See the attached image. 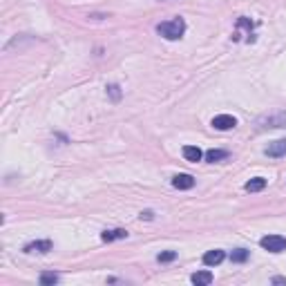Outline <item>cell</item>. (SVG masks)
I'll use <instances>...</instances> for the list:
<instances>
[{
	"label": "cell",
	"mask_w": 286,
	"mask_h": 286,
	"mask_svg": "<svg viewBox=\"0 0 286 286\" xmlns=\"http://www.w3.org/2000/svg\"><path fill=\"white\" fill-rule=\"evenodd\" d=\"M185 32V22L184 18H172V20H165L157 25V34L165 41H179Z\"/></svg>",
	"instance_id": "cell-1"
},
{
	"label": "cell",
	"mask_w": 286,
	"mask_h": 286,
	"mask_svg": "<svg viewBox=\"0 0 286 286\" xmlns=\"http://www.w3.org/2000/svg\"><path fill=\"white\" fill-rule=\"evenodd\" d=\"M260 246L264 250H268V253H282V250H286V237H282V235H266V237L260 239Z\"/></svg>",
	"instance_id": "cell-2"
},
{
	"label": "cell",
	"mask_w": 286,
	"mask_h": 286,
	"mask_svg": "<svg viewBox=\"0 0 286 286\" xmlns=\"http://www.w3.org/2000/svg\"><path fill=\"white\" fill-rule=\"evenodd\" d=\"M284 125H286V110H280L275 114H268V117L257 121V130H264V127H284Z\"/></svg>",
	"instance_id": "cell-3"
},
{
	"label": "cell",
	"mask_w": 286,
	"mask_h": 286,
	"mask_svg": "<svg viewBox=\"0 0 286 286\" xmlns=\"http://www.w3.org/2000/svg\"><path fill=\"white\" fill-rule=\"evenodd\" d=\"M237 125V119L235 117H230V114H219V117H215L212 119V127L215 130H233V127Z\"/></svg>",
	"instance_id": "cell-4"
},
{
	"label": "cell",
	"mask_w": 286,
	"mask_h": 286,
	"mask_svg": "<svg viewBox=\"0 0 286 286\" xmlns=\"http://www.w3.org/2000/svg\"><path fill=\"white\" fill-rule=\"evenodd\" d=\"M268 157H284L286 154V139H280V141H273V143H268V148L264 150Z\"/></svg>",
	"instance_id": "cell-5"
},
{
	"label": "cell",
	"mask_w": 286,
	"mask_h": 286,
	"mask_svg": "<svg viewBox=\"0 0 286 286\" xmlns=\"http://www.w3.org/2000/svg\"><path fill=\"white\" fill-rule=\"evenodd\" d=\"M226 260V253L224 250H208L206 255H204V264L206 266H217V264H222V262Z\"/></svg>",
	"instance_id": "cell-6"
},
{
	"label": "cell",
	"mask_w": 286,
	"mask_h": 286,
	"mask_svg": "<svg viewBox=\"0 0 286 286\" xmlns=\"http://www.w3.org/2000/svg\"><path fill=\"white\" fill-rule=\"evenodd\" d=\"M22 250H25V253H49V250H52V242H49V239L32 242V244H27Z\"/></svg>",
	"instance_id": "cell-7"
},
{
	"label": "cell",
	"mask_w": 286,
	"mask_h": 286,
	"mask_svg": "<svg viewBox=\"0 0 286 286\" xmlns=\"http://www.w3.org/2000/svg\"><path fill=\"white\" fill-rule=\"evenodd\" d=\"M172 185H175L177 190H190L192 185H195V179L190 175H177V177H172Z\"/></svg>",
	"instance_id": "cell-8"
},
{
	"label": "cell",
	"mask_w": 286,
	"mask_h": 286,
	"mask_svg": "<svg viewBox=\"0 0 286 286\" xmlns=\"http://www.w3.org/2000/svg\"><path fill=\"white\" fill-rule=\"evenodd\" d=\"M202 157H204V152L197 148V145H185V148H184V159L185 161L197 163V161H202Z\"/></svg>",
	"instance_id": "cell-9"
},
{
	"label": "cell",
	"mask_w": 286,
	"mask_h": 286,
	"mask_svg": "<svg viewBox=\"0 0 286 286\" xmlns=\"http://www.w3.org/2000/svg\"><path fill=\"white\" fill-rule=\"evenodd\" d=\"M127 237V230L125 228H114V230H103L101 239L103 242H114V239H125Z\"/></svg>",
	"instance_id": "cell-10"
},
{
	"label": "cell",
	"mask_w": 286,
	"mask_h": 286,
	"mask_svg": "<svg viewBox=\"0 0 286 286\" xmlns=\"http://www.w3.org/2000/svg\"><path fill=\"white\" fill-rule=\"evenodd\" d=\"M190 280H192V284H197V286H208L212 282V273L210 270H199V273H195Z\"/></svg>",
	"instance_id": "cell-11"
},
{
	"label": "cell",
	"mask_w": 286,
	"mask_h": 286,
	"mask_svg": "<svg viewBox=\"0 0 286 286\" xmlns=\"http://www.w3.org/2000/svg\"><path fill=\"white\" fill-rule=\"evenodd\" d=\"M246 192H260L266 188V179H262V177H255V179H250L248 184L244 185Z\"/></svg>",
	"instance_id": "cell-12"
},
{
	"label": "cell",
	"mask_w": 286,
	"mask_h": 286,
	"mask_svg": "<svg viewBox=\"0 0 286 286\" xmlns=\"http://www.w3.org/2000/svg\"><path fill=\"white\" fill-rule=\"evenodd\" d=\"M226 157H228L226 150H208L206 152V161H210V163H217V161L226 159Z\"/></svg>",
	"instance_id": "cell-13"
},
{
	"label": "cell",
	"mask_w": 286,
	"mask_h": 286,
	"mask_svg": "<svg viewBox=\"0 0 286 286\" xmlns=\"http://www.w3.org/2000/svg\"><path fill=\"white\" fill-rule=\"evenodd\" d=\"M230 260L237 262V264H242V262L248 260V250H246V248H237V250H233V253H230Z\"/></svg>",
	"instance_id": "cell-14"
},
{
	"label": "cell",
	"mask_w": 286,
	"mask_h": 286,
	"mask_svg": "<svg viewBox=\"0 0 286 286\" xmlns=\"http://www.w3.org/2000/svg\"><path fill=\"white\" fill-rule=\"evenodd\" d=\"M56 282H59V275H56V273H42V275H41V284L42 286L56 284Z\"/></svg>",
	"instance_id": "cell-15"
},
{
	"label": "cell",
	"mask_w": 286,
	"mask_h": 286,
	"mask_svg": "<svg viewBox=\"0 0 286 286\" xmlns=\"http://www.w3.org/2000/svg\"><path fill=\"white\" fill-rule=\"evenodd\" d=\"M157 260H159V262H163V264H165V262L177 260V253H175V250H165V253H161L159 257H157Z\"/></svg>",
	"instance_id": "cell-16"
},
{
	"label": "cell",
	"mask_w": 286,
	"mask_h": 286,
	"mask_svg": "<svg viewBox=\"0 0 286 286\" xmlns=\"http://www.w3.org/2000/svg\"><path fill=\"white\" fill-rule=\"evenodd\" d=\"M110 92H112V96H114V101H117V99H119V87H117V85H112Z\"/></svg>",
	"instance_id": "cell-17"
},
{
	"label": "cell",
	"mask_w": 286,
	"mask_h": 286,
	"mask_svg": "<svg viewBox=\"0 0 286 286\" xmlns=\"http://www.w3.org/2000/svg\"><path fill=\"white\" fill-rule=\"evenodd\" d=\"M273 284H286V277H273Z\"/></svg>",
	"instance_id": "cell-18"
}]
</instances>
